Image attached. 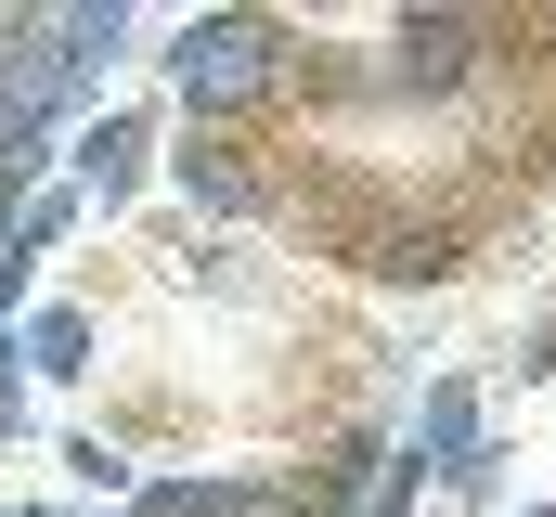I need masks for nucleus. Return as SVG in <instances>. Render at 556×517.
Wrapping results in <instances>:
<instances>
[{
  "label": "nucleus",
  "instance_id": "obj_1",
  "mask_svg": "<svg viewBox=\"0 0 556 517\" xmlns=\"http://www.w3.org/2000/svg\"><path fill=\"white\" fill-rule=\"evenodd\" d=\"M260 78H273V26H194L181 39V91L194 104H247Z\"/></svg>",
  "mask_w": 556,
  "mask_h": 517
},
{
  "label": "nucleus",
  "instance_id": "obj_2",
  "mask_svg": "<svg viewBox=\"0 0 556 517\" xmlns=\"http://www.w3.org/2000/svg\"><path fill=\"white\" fill-rule=\"evenodd\" d=\"M402 52H415V78H427V91H440V78H466V26H453V13H427Z\"/></svg>",
  "mask_w": 556,
  "mask_h": 517
}]
</instances>
